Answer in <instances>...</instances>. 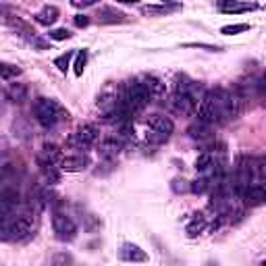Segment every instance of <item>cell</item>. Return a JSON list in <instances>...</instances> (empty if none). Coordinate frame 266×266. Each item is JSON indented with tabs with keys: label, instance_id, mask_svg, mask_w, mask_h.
Returning a JSON list of instances; mask_svg holds the SVG:
<instances>
[{
	"label": "cell",
	"instance_id": "obj_15",
	"mask_svg": "<svg viewBox=\"0 0 266 266\" xmlns=\"http://www.w3.org/2000/svg\"><path fill=\"white\" fill-rule=\"evenodd\" d=\"M119 256L125 262H146L148 260V254L140 246H136V244H123Z\"/></svg>",
	"mask_w": 266,
	"mask_h": 266
},
{
	"label": "cell",
	"instance_id": "obj_33",
	"mask_svg": "<svg viewBox=\"0 0 266 266\" xmlns=\"http://www.w3.org/2000/svg\"><path fill=\"white\" fill-rule=\"evenodd\" d=\"M117 3H121V5H136V3H140V0H117Z\"/></svg>",
	"mask_w": 266,
	"mask_h": 266
},
{
	"label": "cell",
	"instance_id": "obj_26",
	"mask_svg": "<svg viewBox=\"0 0 266 266\" xmlns=\"http://www.w3.org/2000/svg\"><path fill=\"white\" fill-rule=\"evenodd\" d=\"M208 188H210L208 177H202V179H198V181L190 183V192H194V194H204Z\"/></svg>",
	"mask_w": 266,
	"mask_h": 266
},
{
	"label": "cell",
	"instance_id": "obj_4",
	"mask_svg": "<svg viewBox=\"0 0 266 266\" xmlns=\"http://www.w3.org/2000/svg\"><path fill=\"white\" fill-rule=\"evenodd\" d=\"M98 140V129L94 125H82L73 136L67 140V144L75 150H88Z\"/></svg>",
	"mask_w": 266,
	"mask_h": 266
},
{
	"label": "cell",
	"instance_id": "obj_3",
	"mask_svg": "<svg viewBox=\"0 0 266 266\" xmlns=\"http://www.w3.org/2000/svg\"><path fill=\"white\" fill-rule=\"evenodd\" d=\"M121 106V86L117 84H106L102 88V92L98 94V109L106 115L111 117L117 109Z\"/></svg>",
	"mask_w": 266,
	"mask_h": 266
},
{
	"label": "cell",
	"instance_id": "obj_24",
	"mask_svg": "<svg viewBox=\"0 0 266 266\" xmlns=\"http://www.w3.org/2000/svg\"><path fill=\"white\" fill-rule=\"evenodd\" d=\"M73 57H75L73 52H65V55H61V57L55 59V65L59 67L61 73H67V71H69V65H71V59H73Z\"/></svg>",
	"mask_w": 266,
	"mask_h": 266
},
{
	"label": "cell",
	"instance_id": "obj_19",
	"mask_svg": "<svg viewBox=\"0 0 266 266\" xmlns=\"http://www.w3.org/2000/svg\"><path fill=\"white\" fill-rule=\"evenodd\" d=\"M188 133H190V138H194V140L206 142V140H208V133H210V125H208V123L198 121L196 125H192V127L188 129Z\"/></svg>",
	"mask_w": 266,
	"mask_h": 266
},
{
	"label": "cell",
	"instance_id": "obj_16",
	"mask_svg": "<svg viewBox=\"0 0 266 266\" xmlns=\"http://www.w3.org/2000/svg\"><path fill=\"white\" fill-rule=\"evenodd\" d=\"M96 17H98V21L104 23V25H111V23H125V21H127V15H125L123 11L113 9V7H102V9L98 11Z\"/></svg>",
	"mask_w": 266,
	"mask_h": 266
},
{
	"label": "cell",
	"instance_id": "obj_34",
	"mask_svg": "<svg viewBox=\"0 0 266 266\" xmlns=\"http://www.w3.org/2000/svg\"><path fill=\"white\" fill-rule=\"evenodd\" d=\"M161 3H165V5H169V3H173V0H161Z\"/></svg>",
	"mask_w": 266,
	"mask_h": 266
},
{
	"label": "cell",
	"instance_id": "obj_29",
	"mask_svg": "<svg viewBox=\"0 0 266 266\" xmlns=\"http://www.w3.org/2000/svg\"><path fill=\"white\" fill-rule=\"evenodd\" d=\"M173 192H177V194L190 192V183H188V181H181V179H175V181H173Z\"/></svg>",
	"mask_w": 266,
	"mask_h": 266
},
{
	"label": "cell",
	"instance_id": "obj_10",
	"mask_svg": "<svg viewBox=\"0 0 266 266\" xmlns=\"http://www.w3.org/2000/svg\"><path fill=\"white\" fill-rule=\"evenodd\" d=\"M242 198L246 200L248 206H262V204L266 202V188H264V183H262V181L250 183Z\"/></svg>",
	"mask_w": 266,
	"mask_h": 266
},
{
	"label": "cell",
	"instance_id": "obj_23",
	"mask_svg": "<svg viewBox=\"0 0 266 266\" xmlns=\"http://www.w3.org/2000/svg\"><path fill=\"white\" fill-rule=\"evenodd\" d=\"M21 75V69L17 65H11V63H0V77L3 79H13Z\"/></svg>",
	"mask_w": 266,
	"mask_h": 266
},
{
	"label": "cell",
	"instance_id": "obj_13",
	"mask_svg": "<svg viewBox=\"0 0 266 266\" xmlns=\"http://www.w3.org/2000/svg\"><path fill=\"white\" fill-rule=\"evenodd\" d=\"M217 7L225 15H237V13H248L258 9V5L254 3H239V0H217Z\"/></svg>",
	"mask_w": 266,
	"mask_h": 266
},
{
	"label": "cell",
	"instance_id": "obj_32",
	"mask_svg": "<svg viewBox=\"0 0 266 266\" xmlns=\"http://www.w3.org/2000/svg\"><path fill=\"white\" fill-rule=\"evenodd\" d=\"M7 150H9V140L7 138H0V156L7 154Z\"/></svg>",
	"mask_w": 266,
	"mask_h": 266
},
{
	"label": "cell",
	"instance_id": "obj_11",
	"mask_svg": "<svg viewBox=\"0 0 266 266\" xmlns=\"http://www.w3.org/2000/svg\"><path fill=\"white\" fill-rule=\"evenodd\" d=\"M121 142L117 140V138H106V140H102L100 144H98V154H100V158L102 161H106V163H113L115 158L121 154Z\"/></svg>",
	"mask_w": 266,
	"mask_h": 266
},
{
	"label": "cell",
	"instance_id": "obj_14",
	"mask_svg": "<svg viewBox=\"0 0 266 266\" xmlns=\"http://www.w3.org/2000/svg\"><path fill=\"white\" fill-rule=\"evenodd\" d=\"M169 106L175 113H181V115H194V111H196V102L190 96H183V94H173L169 100Z\"/></svg>",
	"mask_w": 266,
	"mask_h": 266
},
{
	"label": "cell",
	"instance_id": "obj_9",
	"mask_svg": "<svg viewBox=\"0 0 266 266\" xmlns=\"http://www.w3.org/2000/svg\"><path fill=\"white\" fill-rule=\"evenodd\" d=\"M38 161L42 167H57L63 161V150L57 144H44V148L40 150Z\"/></svg>",
	"mask_w": 266,
	"mask_h": 266
},
{
	"label": "cell",
	"instance_id": "obj_8",
	"mask_svg": "<svg viewBox=\"0 0 266 266\" xmlns=\"http://www.w3.org/2000/svg\"><path fill=\"white\" fill-rule=\"evenodd\" d=\"M140 84H142V88H144V92L148 94V98H150V102H154V100H161V98H165V92H167V86L161 82L158 77H154V75H144L142 79H140Z\"/></svg>",
	"mask_w": 266,
	"mask_h": 266
},
{
	"label": "cell",
	"instance_id": "obj_22",
	"mask_svg": "<svg viewBox=\"0 0 266 266\" xmlns=\"http://www.w3.org/2000/svg\"><path fill=\"white\" fill-rule=\"evenodd\" d=\"M177 5H163V7H144L142 13L144 15H169L173 11H177Z\"/></svg>",
	"mask_w": 266,
	"mask_h": 266
},
{
	"label": "cell",
	"instance_id": "obj_25",
	"mask_svg": "<svg viewBox=\"0 0 266 266\" xmlns=\"http://www.w3.org/2000/svg\"><path fill=\"white\" fill-rule=\"evenodd\" d=\"M250 25L248 23H239V25H225V28L221 30V34L225 36H235V34H242V32H248Z\"/></svg>",
	"mask_w": 266,
	"mask_h": 266
},
{
	"label": "cell",
	"instance_id": "obj_6",
	"mask_svg": "<svg viewBox=\"0 0 266 266\" xmlns=\"http://www.w3.org/2000/svg\"><path fill=\"white\" fill-rule=\"evenodd\" d=\"M175 94H183V96H190L196 104L204 98V90L200 88V84L198 82H192V79L188 77V75H177V79H175Z\"/></svg>",
	"mask_w": 266,
	"mask_h": 266
},
{
	"label": "cell",
	"instance_id": "obj_20",
	"mask_svg": "<svg viewBox=\"0 0 266 266\" xmlns=\"http://www.w3.org/2000/svg\"><path fill=\"white\" fill-rule=\"evenodd\" d=\"M7 94H9V98L13 102H23L25 98H28V88H25L23 84H13Z\"/></svg>",
	"mask_w": 266,
	"mask_h": 266
},
{
	"label": "cell",
	"instance_id": "obj_31",
	"mask_svg": "<svg viewBox=\"0 0 266 266\" xmlns=\"http://www.w3.org/2000/svg\"><path fill=\"white\" fill-rule=\"evenodd\" d=\"M75 25H77V28H88V25H90V17L77 15V17H75Z\"/></svg>",
	"mask_w": 266,
	"mask_h": 266
},
{
	"label": "cell",
	"instance_id": "obj_18",
	"mask_svg": "<svg viewBox=\"0 0 266 266\" xmlns=\"http://www.w3.org/2000/svg\"><path fill=\"white\" fill-rule=\"evenodd\" d=\"M206 229V217L204 215H200V212H196V215L192 217V221H190V225H188V237H198L202 231Z\"/></svg>",
	"mask_w": 266,
	"mask_h": 266
},
{
	"label": "cell",
	"instance_id": "obj_27",
	"mask_svg": "<svg viewBox=\"0 0 266 266\" xmlns=\"http://www.w3.org/2000/svg\"><path fill=\"white\" fill-rule=\"evenodd\" d=\"M50 40H57V42H61V40H69L71 38V32L69 30H65V28H59V30H50Z\"/></svg>",
	"mask_w": 266,
	"mask_h": 266
},
{
	"label": "cell",
	"instance_id": "obj_2",
	"mask_svg": "<svg viewBox=\"0 0 266 266\" xmlns=\"http://www.w3.org/2000/svg\"><path fill=\"white\" fill-rule=\"evenodd\" d=\"M34 115H36V121L46 129L57 127L61 121H65L69 117L65 106H61L52 98H38L36 104H34Z\"/></svg>",
	"mask_w": 266,
	"mask_h": 266
},
{
	"label": "cell",
	"instance_id": "obj_30",
	"mask_svg": "<svg viewBox=\"0 0 266 266\" xmlns=\"http://www.w3.org/2000/svg\"><path fill=\"white\" fill-rule=\"evenodd\" d=\"M73 258L69 254H57L55 258H52V264H69Z\"/></svg>",
	"mask_w": 266,
	"mask_h": 266
},
{
	"label": "cell",
	"instance_id": "obj_1",
	"mask_svg": "<svg viewBox=\"0 0 266 266\" xmlns=\"http://www.w3.org/2000/svg\"><path fill=\"white\" fill-rule=\"evenodd\" d=\"M198 121L208 123V125H217V123H225L231 119H237V115L242 113V98L231 90H208L204 94V98L196 104Z\"/></svg>",
	"mask_w": 266,
	"mask_h": 266
},
{
	"label": "cell",
	"instance_id": "obj_5",
	"mask_svg": "<svg viewBox=\"0 0 266 266\" xmlns=\"http://www.w3.org/2000/svg\"><path fill=\"white\" fill-rule=\"evenodd\" d=\"M52 229H55L57 239H61V242H73L75 235H77L75 221L67 215H61V212H57V215L52 217Z\"/></svg>",
	"mask_w": 266,
	"mask_h": 266
},
{
	"label": "cell",
	"instance_id": "obj_7",
	"mask_svg": "<svg viewBox=\"0 0 266 266\" xmlns=\"http://www.w3.org/2000/svg\"><path fill=\"white\" fill-rule=\"evenodd\" d=\"M146 127L152 129L158 136H165V138H171V133L175 131V123L167 117V115H150L146 119Z\"/></svg>",
	"mask_w": 266,
	"mask_h": 266
},
{
	"label": "cell",
	"instance_id": "obj_28",
	"mask_svg": "<svg viewBox=\"0 0 266 266\" xmlns=\"http://www.w3.org/2000/svg\"><path fill=\"white\" fill-rule=\"evenodd\" d=\"M71 3V7H75V9H88V7H94L98 0H69Z\"/></svg>",
	"mask_w": 266,
	"mask_h": 266
},
{
	"label": "cell",
	"instance_id": "obj_21",
	"mask_svg": "<svg viewBox=\"0 0 266 266\" xmlns=\"http://www.w3.org/2000/svg\"><path fill=\"white\" fill-rule=\"evenodd\" d=\"M86 65H88V50H79L77 55H75V63H73V71H75L77 77L84 75Z\"/></svg>",
	"mask_w": 266,
	"mask_h": 266
},
{
	"label": "cell",
	"instance_id": "obj_12",
	"mask_svg": "<svg viewBox=\"0 0 266 266\" xmlns=\"http://www.w3.org/2000/svg\"><path fill=\"white\" fill-rule=\"evenodd\" d=\"M63 171L67 173H79V171H86L90 167V156L88 154H75V156H63V161L59 165Z\"/></svg>",
	"mask_w": 266,
	"mask_h": 266
},
{
	"label": "cell",
	"instance_id": "obj_17",
	"mask_svg": "<svg viewBox=\"0 0 266 266\" xmlns=\"http://www.w3.org/2000/svg\"><path fill=\"white\" fill-rule=\"evenodd\" d=\"M59 17H61V11H59L57 7H44V9L36 15V21H38L40 25H46V28H50V25L57 23Z\"/></svg>",
	"mask_w": 266,
	"mask_h": 266
}]
</instances>
